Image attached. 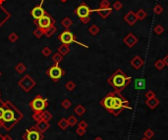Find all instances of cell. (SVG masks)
<instances>
[{"label": "cell", "instance_id": "obj_1", "mask_svg": "<svg viewBox=\"0 0 168 140\" xmlns=\"http://www.w3.org/2000/svg\"><path fill=\"white\" fill-rule=\"evenodd\" d=\"M132 81V78L127 75L122 70L118 69L114 74L107 80V83L114 88L116 91L121 92L124 90Z\"/></svg>", "mask_w": 168, "mask_h": 140}, {"label": "cell", "instance_id": "obj_2", "mask_svg": "<svg viewBox=\"0 0 168 140\" xmlns=\"http://www.w3.org/2000/svg\"><path fill=\"white\" fill-rule=\"evenodd\" d=\"M113 94V108L111 113L114 116H118L120 113L123 111V109L127 110H132L131 106H129V101L119 92V91H114Z\"/></svg>", "mask_w": 168, "mask_h": 140}, {"label": "cell", "instance_id": "obj_3", "mask_svg": "<svg viewBox=\"0 0 168 140\" xmlns=\"http://www.w3.org/2000/svg\"><path fill=\"white\" fill-rule=\"evenodd\" d=\"M93 11V10H91V9L88 8V6L87 4L83 3V4H81L77 9H76L75 13L77 14V16L80 17L81 19H85V18H88L90 14H91Z\"/></svg>", "mask_w": 168, "mask_h": 140}, {"label": "cell", "instance_id": "obj_4", "mask_svg": "<svg viewBox=\"0 0 168 140\" xmlns=\"http://www.w3.org/2000/svg\"><path fill=\"white\" fill-rule=\"evenodd\" d=\"M32 107L35 111H41L46 107V100L42 99L41 97L38 96L35 99H33L32 102Z\"/></svg>", "mask_w": 168, "mask_h": 140}, {"label": "cell", "instance_id": "obj_5", "mask_svg": "<svg viewBox=\"0 0 168 140\" xmlns=\"http://www.w3.org/2000/svg\"><path fill=\"white\" fill-rule=\"evenodd\" d=\"M59 39L63 43L65 44H70L72 42H77L75 40V36L73 35V33L69 30H65L64 32H62L59 36Z\"/></svg>", "mask_w": 168, "mask_h": 140}, {"label": "cell", "instance_id": "obj_6", "mask_svg": "<svg viewBox=\"0 0 168 140\" xmlns=\"http://www.w3.org/2000/svg\"><path fill=\"white\" fill-rule=\"evenodd\" d=\"M52 24V20L49 17V15L45 13L41 18L38 20V25L41 27V29H48Z\"/></svg>", "mask_w": 168, "mask_h": 140}, {"label": "cell", "instance_id": "obj_7", "mask_svg": "<svg viewBox=\"0 0 168 140\" xmlns=\"http://www.w3.org/2000/svg\"><path fill=\"white\" fill-rule=\"evenodd\" d=\"M100 104H101L109 113H111L112 108H113V94H112V92H110L107 96L104 97V98L101 100Z\"/></svg>", "mask_w": 168, "mask_h": 140}, {"label": "cell", "instance_id": "obj_8", "mask_svg": "<svg viewBox=\"0 0 168 140\" xmlns=\"http://www.w3.org/2000/svg\"><path fill=\"white\" fill-rule=\"evenodd\" d=\"M62 75H63V71L58 66L52 67V68H50L49 71H48V75H49L53 80H58L62 77Z\"/></svg>", "mask_w": 168, "mask_h": 140}, {"label": "cell", "instance_id": "obj_9", "mask_svg": "<svg viewBox=\"0 0 168 140\" xmlns=\"http://www.w3.org/2000/svg\"><path fill=\"white\" fill-rule=\"evenodd\" d=\"M124 20L129 26H134L135 24L138 22V18H137V15L134 11H129L128 13L124 16Z\"/></svg>", "mask_w": 168, "mask_h": 140}, {"label": "cell", "instance_id": "obj_10", "mask_svg": "<svg viewBox=\"0 0 168 140\" xmlns=\"http://www.w3.org/2000/svg\"><path fill=\"white\" fill-rule=\"evenodd\" d=\"M138 40H139V39L137 38L136 36L133 34V33H129V34H127L124 37V43L130 48L135 46V45L138 43Z\"/></svg>", "mask_w": 168, "mask_h": 140}, {"label": "cell", "instance_id": "obj_11", "mask_svg": "<svg viewBox=\"0 0 168 140\" xmlns=\"http://www.w3.org/2000/svg\"><path fill=\"white\" fill-rule=\"evenodd\" d=\"M44 14H45V12L43 9H42L41 4L39 6H36V7H35L32 10V16L33 17L35 20H38L39 18H41Z\"/></svg>", "mask_w": 168, "mask_h": 140}, {"label": "cell", "instance_id": "obj_12", "mask_svg": "<svg viewBox=\"0 0 168 140\" xmlns=\"http://www.w3.org/2000/svg\"><path fill=\"white\" fill-rule=\"evenodd\" d=\"M130 64H131V65H132L136 70H140V69L143 66V60L142 58H140L139 55H136L135 57L133 58L132 60H131Z\"/></svg>", "mask_w": 168, "mask_h": 140}, {"label": "cell", "instance_id": "obj_13", "mask_svg": "<svg viewBox=\"0 0 168 140\" xmlns=\"http://www.w3.org/2000/svg\"><path fill=\"white\" fill-rule=\"evenodd\" d=\"M159 100H158L156 97H154V98H151V99H146V106L151 109V110H154L155 108L159 105Z\"/></svg>", "mask_w": 168, "mask_h": 140}, {"label": "cell", "instance_id": "obj_14", "mask_svg": "<svg viewBox=\"0 0 168 140\" xmlns=\"http://www.w3.org/2000/svg\"><path fill=\"white\" fill-rule=\"evenodd\" d=\"M2 120L6 121V123H10V121H15V117H14V113L11 110H6L3 113V117Z\"/></svg>", "mask_w": 168, "mask_h": 140}, {"label": "cell", "instance_id": "obj_15", "mask_svg": "<svg viewBox=\"0 0 168 140\" xmlns=\"http://www.w3.org/2000/svg\"><path fill=\"white\" fill-rule=\"evenodd\" d=\"M96 12H98L100 16H101L103 19H105V18H107L109 15L111 14L112 9L110 7H108V8H100V9H97Z\"/></svg>", "mask_w": 168, "mask_h": 140}, {"label": "cell", "instance_id": "obj_16", "mask_svg": "<svg viewBox=\"0 0 168 140\" xmlns=\"http://www.w3.org/2000/svg\"><path fill=\"white\" fill-rule=\"evenodd\" d=\"M146 80L145 78H136L135 80V88L136 89H145L146 88Z\"/></svg>", "mask_w": 168, "mask_h": 140}, {"label": "cell", "instance_id": "obj_17", "mask_svg": "<svg viewBox=\"0 0 168 140\" xmlns=\"http://www.w3.org/2000/svg\"><path fill=\"white\" fill-rule=\"evenodd\" d=\"M26 140H39V134L36 131H28L25 135Z\"/></svg>", "mask_w": 168, "mask_h": 140}, {"label": "cell", "instance_id": "obj_18", "mask_svg": "<svg viewBox=\"0 0 168 140\" xmlns=\"http://www.w3.org/2000/svg\"><path fill=\"white\" fill-rule=\"evenodd\" d=\"M136 15H137V18H138V20H140V21H143V19H146V16H148L146 12L143 10V9H140V10L136 13Z\"/></svg>", "mask_w": 168, "mask_h": 140}, {"label": "cell", "instance_id": "obj_19", "mask_svg": "<svg viewBox=\"0 0 168 140\" xmlns=\"http://www.w3.org/2000/svg\"><path fill=\"white\" fill-rule=\"evenodd\" d=\"M154 67H155V69L158 70V71H161V70L164 69V67H165V64H164L163 60L159 59V60H156V61H155Z\"/></svg>", "mask_w": 168, "mask_h": 140}, {"label": "cell", "instance_id": "obj_20", "mask_svg": "<svg viewBox=\"0 0 168 140\" xmlns=\"http://www.w3.org/2000/svg\"><path fill=\"white\" fill-rule=\"evenodd\" d=\"M143 135H145V137H146L148 139L151 140L154 136V131L152 129H148L145 131V133H143Z\"/></svg>", "mask_w": 168, "mask_h": 140}, {"label": "cell", "instance_id": "obj_21", "mask_svg": "<svg viewBox=\"0 0 168 140\" xmlns=\"http://www.w3.org/2000/svg\"><path fill=\"white\" fill-rule=\"evenodd\" d=\"M154 32L156 33L157 35H161L164 32V29H163V27L161 25H156L154 27Z\"/></svg>", "mask_w": 168, "mask_h": 140}, {"label": "cell", "instance_id": "obj_22", "mask_svg": "<svg viewBox=\"0 0 168 140\" xmlns=\"http://www.w3.org/2000/svg\"><path fill=\"white\" fill-rule=\"evenodd\" d=\"M163 12V7L159 4H156L154 8V13L155 15H160Z\"/></svg>", "mask_w": 168, "mask_h": 140}, {"label": "cell", "instance_id": "obj_23", "mask_svg": "<svg viewBox=\"0 0 168 140\" xmlns=\"http://www.w3.org/2000/svg\"><path fill=\"white\" fill-rule=\"evenodd\" d=\"M145 97H146V99H151V98H154V97H155V93H154V90H151V89H149L146 92L145 94Z\"/></svg>", "mask_w": 168, "mask_h": 140}, {"label": "cell", "instance_id": "obj_24", "mask_svg": "<svg viewBox=\"0 0 168 140\" xmlns=\"http://www.w3.org/2000/svg\"><path fill=\"white\" fill-rule=\"evenodd\" d=\"M122 7H123V4L120 2V1H116L114 4H113V8L115 9L116 11H119V10H121Z\"/></svg>", "mask_w": 168, "mask_h": 140}, {"label": "cell", "instance_id": "obj_25", "mask_svg": "<svg viewBox=\"0 0 168 140\" xmlns=\"http://www.w3.org/2000/svg\"><path fill=\"white\" fill-rule=\"evenodd\" d=\"M108 7H110V3L107 0H103L101 4H100V8H108Z\"/></svg>", "mask_w": 168, "mask_h": 140}, {"label": "cell", "instance_id": "obj_26", "mask_svg": "<svg viewBox=\"0 0 168 140\" xmlns=\"http://www.w3.org/2000/svg\"><path fill=\"white\" fill-rule=\"evenodd\" d=\"M90 30H91V33H93V34H96V33H97V32H98V30H99V29H97V28H96V26H93V28H91V29Z\"/></svg>", "mask_w": 168, "mask_h": 140}, {"label": "cell", "instance_id": "obj_27", "mask_svg": "<svg viewBox=\"0 0 168 140\" xmlns=\"http://www.w3.org/2000/svg\"><path fill=\"white\" fill-rule=\"evenodd\" d=\"M162 60H163L164 64H165V66L168 67V54H167V55H165V57H164Z\"/></svg>", "mask_w": 168, "mask_h": 140}, {"label": "cell", "instance_id": "obj_28", "mask_svg": "<svg viewBox=\"0 0 168 140\" xmlns=\"http://www.w3.org/2000/svg\"><path fill=\"white\" fill-rule=\"evenodd\" d=\"M3 113H4V110L2 108H0V118H2L3 117Z\"/></svg>", "mask_w": 168, "mask_h": 140}, {"label": "cell", "instance_id": "obj_29", "mask_svg": "<svg viewBox=\"0 0 168 140\" xmlns=\"http://www.w3.org/2000/svg\"><path fill=\"white\" fill-rule=\"evenodd\" d=\"M140 140H149V139H148V138H146V137H143V138L140 139Z\"/></svg>", "mask_w": 168, "mask_h": 140}, {"label": "cell", "instance_id": "obj_30", "mask_svg": "<svg viewBox=\"0 0 168 140\" xmlns=\"http://www.w3.org/2000/svg\"><path fill=\"white\" fill-rule=\"evenodd\" d=\"M96 140H102V139H101V138H96Z\"/></svg>", "mask_w": 168, "mask_h": 140}]
</instances>
